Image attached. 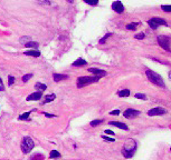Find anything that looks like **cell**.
<instances>
[{"mask_svg":"<svg viewBox=\"0 0 171 160\" xmlns=\"http://www.w3.org/2000/svg\"><path fill=\"white\" fill-rule=\"evenodd\" d=\"M37 1H38V3H40V5H45V6H49L50 5V2L48 0H37Z\"/></svg>","mask_w":171,"mask_h":160,"instance_id":"obj_29","label":"cell"},{"mask_svg":"<svg viewBox=\"0 0 171 160\" xmlns=\"http://www.w3.org/2000/svg\"><path fill=\"white\" fill-rule=\"evenodd\" d=\"M135 149H137V142H135V140H133V139H128V140L125 141L124 146H123L122 153H123L124 157L130 158V157L133 156Z\"/></svg>","mask_w":171,"mask_h":160,"instance_id":"obj_1","label":"cell"},{"mask_svg":"<svg viewBox=\"0 0 171 160\" xmlns=\"http://www.w3.org/2000/svg\"><path fill=\"white\" fill-rule=\"evenodd\" d=\"M148 25L152 29H157L160 25H164V26H165L167 22H165V20L159 18V17H153V18H151L150 20H148Z\"/></svg>","mask_w":171,"mask_h":160,"instance_id":"obj_6","label":"cell"},{"mask_svg":"<svg viewBox=\"0 0 171 160\" xmlns=\"http://www.w3.org/2000/svg\"><path fill=\"white\" fill-rule=\"evenodd\" d=\"M135 27H137L135 23H129V25H126V29L128 30H135Z\"/></svg>","mask_w":171,"mask_h":160,"instance_id":"obj_24","label":"cell"},{"mask_svg":"<svg viewBox=\"0 0 171 160\" xmlns=\"http://www.w3.org/2000/svg\"><path fill=\"white\" fill-rule=\"evenodd\" d=\"M8 84H9V86H11V84L15 82V77H12V76H9L8 77Z\"/></svg>","mask_w":171,"mask_h":160,"instance_id":"obj_30","label":"cell"},{"mask_svg":"<svg viewBox=\"0 0 171 160\" xmlns=\"http://www.w3.org/2000/svg\"><path fill=\"white\" fill-rule=\"evenodd\" d=\"M87 71L92 72L93 75H95V76L99 77V78L106 76V71H104V70H100V69H96V68H90L88 70H87Z\"/></svg>","mask_w":171,"mask_h":160,"instance_id":"obj_10","label":"cell"},{"mask_svg":"<svg viewBox=\"0 0 171 160\" xmlns=\"http://www.w3.org/2000/svg\"><path fill=\"white\" fill-rule=\"evenodd\" d=\"M145 75L148 77V79L152 82L153 84H156L158 87H161V88H164V81L162 79V77L160 75L156 74L154 71L150 70V69H147L145 70Z\"/></svg>","mask_w":171,"mask_h":160,"instance_id":"obj_2","label":"cell"},{"mask_svg":"<svg viewBox=\"0 0 171 160\" xmlns=\"http://www.w3.org/2000/svg\"><path fill=\"white\" fill-rule=\"evenodd\" d=\"M86 63H87L86 60L82 59V58H79V59H77L75 62H73V66H74V67H81V66H85Z\"/></svg>","mask_w":171,"mask_h":160,"instance_id":"obj_14","label":"cell"},{"mask_svg":"<svg viewBox=\"0 0 171 160\" xmlns=\"http://www.w3.org/2000/svg\"><path fill=\"white\" fill-rule=\"evenodd\" d=\"M100 78L99 77H79L77 79V87L78 88H83V87H85L87 84H93V82H96L97 80H99Z\"/></svg>","mask_w":171,"mask_h":160,"instance_id":"obj_3","label":"cell"},{"mask_svg":"<svg viewBox=\"0 0 171 160\" xmlns=\"http://www.w3.org/2000/svg\"><path fill=\"white\" fill-rule=\"evenodd\" d=\"M109 125H112L114 127H117L120 129H123V130H128V126L123 123V122H119V121H110Z\"/></svg>","mask_w":171,"mask_h":160,"instance_id":"obj_12","label":"cell"},{"mask_svg":"<svg viewBox=\"0 0 171 160\" xmlns=\"http://www.w3.org/2000/svg\"><path fill=\"white\" fill-rule=\"evenodd\" d=\"M158 44L160 45L161 48H163L164 50L170 51V45H171V39L167 36H159L158 37Z\"/></svg>","mask_w":171,"mask_h":160,"instance_id":"obj_5","label":"cell"},{"mask_svg":"<svg viewBox=\"0 0 171 160\" xmlns=\"http://www.w3.org/2000/svg\"><path fill=\"white\" fill-rule=\"evenodd\" d=\"M111 36H112V33H106V35H105V36H104V37L100 40V45H104V44H105V41H106V40H108Z\"/></svg>","mask_w":171,"mask_h":160,"instance_id":"obj_21","label":"cell"},{"mask_svg":"<svg viewBox=\"0 0 171 160\" xmlns=\"http://www.w3.org/2000/svg\"><path fill=\"white\" fill-rule=\"evenodd\" d=\"M140 114V111L139 110H134V109H126L124 111V116L126 119H132V118H135L137 116H139Z\"/></svg>","mask_w":171,"mask_h":160,"instance_id":"obj_8","label":"cell"},{"mask_svg":"<svg viewBox=\"0 0 171 160\" xmlns=\"http://www.w3.org/2000/svg\"><path fill=\"white\" fill-rule=\"evenodd\" d=\"M25 46L27 48H34V49H37L39 46L38 42H35V41H28V42H25Z\"/></svg>","mask_w":171,"mask_h":160,"instance_id":"obj_15","label":"cell"},{"mask_svg":"<svg viewBox=\"0 0 171 160\" xmlns=\"http://www.w3.org/2000/svg\"><path fill=\"white\" fill-rule=\"evenodd\" d=\"M112 9L117 12V14H122L123 11H124V7H123V5L120 2V1H114L113 3H112Z\"/></svg>","mask_w":171,"mask_h":160,"instance_id":"obj_9","label":"cell"},{"mask_svg":"<svg viewBox=\"0 0 171 160\" xmlns=\"http://www.w3.org/2000/svg\"><path fill=\"white\" fill-rule=\"evenodd\" d=\"M84 2H86L87 5H91V6H95V5H97L99 0H84Z\"/></svg>","mask_w":171,"mask_h":160,"instance_id":"obj_23","label":"cell"},{"mask_svg":"<svg viewBox=\"0 0 171 160\" xmlns=\"http://www.w3.org/2000/svg\"><path fill=\"white\" fill-rule=\"evenodd\" d=\"M35 89H37L38 91H44V90L47 89V87H46V84H41V82H36V84H35Z\"/></svg>","mask_w":171,"mask_h":160,"instance_id":"obj_16","label":"cell"},{"mask_svg":"<svg viewBox=\"0 0 171 160\" xmlns=\"http://www.w3.org/2000/svg\"><path fill=\"white\" fill-rule=\"evenodd\" d=\"M135 98H138V99H142V100L147 99V97H145L143 93H137V95H135Z\"/></svg>","mask_w":171,"mask_h":160,"instance_id":"obj_28","label":"cell"},{"mask_svg":"<svg viewBox=\"0 0 171 160\" xmlns=\"http://www.w3.org/2000/svg\"><path fill=\"white\" fill-rule=\"evenodd\" d=\"M41 98V91H36L27 97V101H37Z\"/></svg>","mask_w":171,"mask_h":160,"instance_id":"obj_11","label":"cell"},{"mask_svg":"<svg viewBox=\"0 0 171 160\" xmlns=\"http://www.w3.org/2000/svg\"><path fill=\"white\" fill-rule=\"evenodd\" d=\"M169 77H170V79H171V71L169 72Z\"/></svg>","mask_w":171,"mask_h":160,"instance_id":"obj_39","label":"cell"},{"mask_svg":"<svg viewBox=\"0 0 171 160\" xmlns=\"http://www.w3.org/2000/svg\"><path fill=\"white\" fill-rule=\"evenodd\" d=\"M170 151H171V148H170Z\"/></svg>","mask_w":171,"mask_h":160,"instance_id":"obj_40","label":"cell"},{"mask_svg":"<svg viewBox=\"0 0 171 160\" xmlns=\"http://www.w3.org/2000/svg\"><path fill=\"white\" fill-rule=\"evenodd\" d=\"M57 157H61V153H58V151H56V150L50 151V153H49V158H57Z\"/></svg>","mask_w":171,"mask_h":160,"instance_id":"obj_20","label":"cell"},{"mask_svg":"<svg viewBox=\"0 0 171 160\" xmlns=\"http://www.w3.org/2000/svg\"><path fill=\"white\" fill-rule=\"evenodd\" d=\"M161 9L165 12H171V6H161Z\"/></svg>","mask_w":171,"mask_h":160,"instance_id":"obj_27","label":"cell"},{"mask_svg":"<svg viewBox=\"0 0 171 160\" xmlns=\"http://www.w3.org/2000/svg\"><path fill=\"white\" fill-rule=\"evenodd\" d=\"M35 147V142L34 140L29 137H25L23 139V142H21V151L23 153H28L29 151H31Z\"/></svg>","mask_w":171,"mask_h":160,"instance_id":"obj_4","label":"cell"},{"mask_svg":"<svg viewBox=\"0 0 171 160\" xmlns=\"http://www.w3.org/2000/svg\"><path fill=\"white\" fill-rule=\"evenodd\" d=\"M102 122H103V120H101V119H96V120H93V121L91 122V126H92V127H96V126H99Z\"/></svg>","mask_w":171,"mask_h":160,"instance_id":"obj_22","label":"cell"},{"mask_svg":"<svg viewBox=\"0 0 171 160\" xmlns=\"http://www.w3.org/2000/svg\"><path fill=\"white\" fill-rule=\"evenodd\" d=\"M26 40H31L30 37H23V38L20 39V42H25Z\"/></svg>","mask_w":171,"mask_h":160,"instance_id":"obj_34","label":"cell"},{"mask_svg":"<svg viewBox=\"0 0 171 160\" xmlns=\"http://www.w3.org/2000/svg\"><path fill=\"white\" fill-rule=\"evenodd\" d=\"M45 114L46 117H55L54 114H46V112H45V114Z\"/></svg>","mask_w":171,"mask_h":160,"instance_id":"obj_37","label":"cell"},{"mask_svg":"<svg viewBox=\"0 0 171 160\" xmlns=\"http://www.w3.org/2000/svg\"><path fill=\"white\" fill-rule=\"evenodd\" d=\"M134 38L135 39H143L144 38V33H143V32H140V33L135 35V36H134Z\"/></svg>","mask_w":171,"mask_h":160,"instance_id":"obj_31","label":"cell"},{"mask_svg":"<svg viewBox=\"0 0 171 160\" xmlns=\"http://www.w3.org/2000/svg\"><path fill=\"white\" fill-rule=\"evenodd\" d=\"M5 90V86H3V81L1 80V78H0V91H3Z\"/></svg>","mask_w":171,"mask_h":160,"instance_id":"obj_32","label":"cell"},{"mask_svg":"<svg viewBox=\"0 0 171 160\" xmlns=\"http://www.w3.org/2000/svg\"><path fill=\"white\" fill-rule=\"evenodd\" d=\"M105 133H106V135H110V136H113V135H114V132L111 131V130H105Z\"/></svg>","mask_w":171,"mask_h":160,"instance_id":"obj_35","label":"cell"},{"mask_svg":"<svg viewBox=\"0 0 171 160\" xmlns=\"http://www.w3.org/2000/svg\"><path fill=\"white\" fill-rule=\"evenodd\" d=\"M54 77V80L57 82V81H62V80H65V79H67L68 76L67 75H61V74H54L53 75Z\"/></svg>","mask_w":171,"mask_h":160,"instance_id":"obj_13","label":"cell"},{"mask_svg":"<svg viewBox=\"0 0 171 160\" xmlns=\"http://www.w3.org/2000/svg\"><path fill=\"white\" fill-rule=\"evenodd\" d=\"M103 139H104V140H106V141H111V142H113V141H114V139H113V138L105 137V136H104V137H103Z\"/></svg>","mask_w":171,"mask_h":160,"instance_id":"obj_33","label":"cell"},{"mask_svg":"<svg viewBox=\"0 0 171 160\" xmlns=\"http://www.w3.org/2000/svg\"><path fill=\"white\" fill-rule=\"evenodd\" d=\"M111 114H120V110H113L111 111Z\"/></svg>","mask_w":171,"mask_h":160,"instance_id":"obj_36","label":"cell"},{"mask_svg":"<svg viewBox=\"0 0 171 160\" xmlns=\"http://www.w3.org/2000/svg\"><path fill=\"white\" fill-rule=\"evenodd\" d=\"M25 54H26V56H31V57H39V56H40V52L37 51V50H29V51H26Z\"/></svg>","mask_w":171,"mask_h":160,"instance_id":"obj_18","label":"cell"},{"mask_svg":"<svg viewBox=\"0 0 171 160\" xmlns=\"http://www.w3.org/2000/svg\"><path fill=\"white\" fill-rule=\"evenodd\" d=\"M31 77H32V74H28V75H25V76L23 77V82H27L29 79H30Z\"/></svg>","mask_w":171,"mask_h":160,"instance_id":"obj_26","label":"cell"},{"mask_svg":"<svg viewBox=\"0 0 171 160\" xmlns=\"http://www.w3.org/2000/svg\"><path fill=\"white\" fill-rule=\"evenodd\" d=\"M117 95H119L120 97H128V96L130 95V90H129V89H123V90L117 92Z\"/></svg>","mask_w":171,"mask_h":160,"instance_id":"obj_19","label":"cell"},{"mask_svg":"<svg viewBox=\"0 0 171 160\" xmlns=\"http://www.w3.org/2000/svg\"><path fill=\"white\" fill-rule=\"evenodd\" d=\"M29 114H30V112H25V114H23L19 117V119H20V120H26V119H28Z\"/></svg>","mask_w":171,"mask_h":160,"instance_id":"obj_25","label":"cell"},{"mask_svg":"<svg viewBox=\"0 0 171 160\" xmlns=\"http://www.w3.org/2000/svg\"><path fill=\"white\" fill-rule=\"evenodd\" d=\"M55 98H56V96H55L54 93H50V95H47L46 97H45V100L43 101V103H47V102H50V101H54Z\"/></svg>","mask_w":171,"mask_h":160,"instance_id":"obj_17","label":"cell"},{"mask_svg":"<svg viewBox=\"0 0 171 160\" xmlns=\"http://www.w3.org/2000/svg\"><path fill=\"white\" fill-rule=\"evenodd\" d=\"M67 1H68V2H70V3H72V2H73V0H67Z\"/></svg>","mask_w":171,"mask_h":160,"instance_id":"obj_38","label":"cell"},{"mask_svg":"<svg viewBox=\"0 0 171 160\" xmlns=\"http://www.w3.org/2000/svg\"><path fill=\"white\" fill-rule=\"evenodd\" d=\"M165 112H167L165 109L161 108V107H156V108L149 110L148 116H150V117H153V116H160V114H165Z\"/></svg>","mask_w":171,"mask_h":160,"instance_id":"obj_7","label":"cell"}]
</instances>
